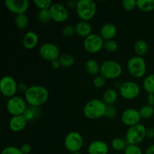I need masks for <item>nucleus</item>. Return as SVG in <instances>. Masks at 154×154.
I'll return each mask as SVG.
<instances>
[{
	"instance_id": "f257e3e1",
	"label": "nucleus",
	"mask_w": 154,
	"mask_h": 154,
	"mask_svg": "<svg viewBox=\"0 0 154 154\" xmlns=\"http://www.w3.org/2000/svg\"><path fill=\"white\" fill-rule=\"evenodd\" d=\"M49 98L48 90L39 85L31 86L25 93L26 102L32 107L38 108L45 104Z\"/></svg>"
},
{
	"instance_id": "f03ea898",
	"label": "nucleus",
	"mask_w": 154,
	"mask_h": 154,
	"mask_svg": "<svg viewBox=\"0 0 154 154\" xmlns=\"http://www.w3.org/2000/svg\"><path fill=\"white\" fill-rule=\"evenodd\" d=\"M107 105L101 99H94L87 102L84 108V114L91 120L99 119L103 117L106 111Z\"/></svg>"
},
{
	"instance_id": "7ed1b4c3",
	"label": "nucleus",
	"mask_w": 154,
	"mask_h": 154,
	"mask_svg": "<svg viewBox=\"0 0 154 154\" xmlns=\"http://www.w3.org/2000/svg\"><path fill=\"white\" fill-rule=\"evenodd\" d=\"M76 11L83 21L90 20L96 13V4L93 0H79L77 3Z\"/></svg>"
},
{
	"instance_id": "20e7f679",
	"label": "nucleus",
	"mask_w": 154,
	"mask_h": 154,
	"mask_svg": "<svg viewBox=\"0 0 154 154\" xmlns=\"http://www.w3.org/2000/svg\"><path fill=\"white\" fill-rule=\"evenodd\" d=\"M147 136V129L144 125L138 123L130 126L126 134V142L129 144L137 145L141 143Z\"/></svg>"
},
{
	"instance_id": "39448f33",
	"label": "nucleus",
	"mask_w": 154,
	"mask_h": 154,
	"mask_svg": "<svg viewBox=\"0 0 154 154\" xmlns=\"http://www.w3.org/2000/svg\"><path fill=\"white\" fill-rule=\"evenodd\" d=\"M122 66L117 62L114 60H107L105 61L100 67V73L105 79H115L121 75Z\"/></svg>"
},
{
	"instance_id": "423d86ee",
	"label": "nucleus",
	"mask_w": 154,
	"mask_h": 154,
	"mask_svg": "<svg viewBox=\"0 0 154 154\" xmlns=\"http://www.w3.org/2000/svg\"><path fill=\"white\" fill-rule=\"evenodd\" d=\"M127 69L129 74L136 78H141L146 72V62L142 57L135 56L129 60L127 63Z\"/></svg>"
},
{
	"instance_id": "0eeeda50",
	"label": "nucleus",
	"mask_w": 154,
	"mask_h": 154,
	"mask_svg": "<svg viewBox=\"0 0 154 154\" xmlns=\"http://www.w3.org/2000/svg\"><path fill=\"white\" fill-rule=\"evenodd\" d=\"M7 110L12 116L23 115L26 111V101L20 96H13L8 101Z\"/></svg>"
},
{
	"instance_id": "6e6552de",
	"label": "nucleus",
	"mask_w": 154,
	"mask_h": 154,
	"mask_svg": "<svg viewBox=\"0 0 154 154\" xmlns=\"http://www.w3.org/2000/svg\"><path fill=\"white\" fill-rule=\"evenodd\" d=\"M64 144L69 151L72 153L78 152L81 150L84 144V139L82 135L78 132H69L65 138Z\"/></svg>"
},
{
	"instance_id": "1a4fd4ad",
	"label": "nucleus",
	"mask_w": 154,
	"mask_h": 154,
	"mask_svg": "<svg viewBox=\"0 0 154 154\" xmlns=\"http://www.w3.org/2000/svg\"><path fill=\"white\" fill-rule=\"evenodd\" d=\"M39 54L41 57L47 61L52 63L60 57V49L54 43L47 42L43 44L39 48Z\"/></svg>"
},
{
	"instance_id": "9d476101",
	"label": "nucleus",
	"mask_w": 154,
	"mask_h": 154,
	"mask_svg": "<svg viewBox=\"0 0 154 154\" xmlns=\"http://www.w3.org/2000/svg\"><path fill=\"white\" fill-rule=\"evenodd\" d=\"M0 90L3 96L11 98L18 90V84L11 76H5L0 81Z\"/></svg>"
},
{
	"instance_id": "9b49d317",
	"label": "nucleus",
	"mask_w": 154,
	"mask_h": 154,
	"mask_svg": "<svg viewBox=\"0 0 154 154\" xmlns=\"http://www.w3.org/2000/svg\"><path fill=\"white\" fill-rule=\"evenodd\" d=\"M103 38L100 35L92 33L89 36L84 38V46L86 51L90 53H97L102 50L104 47Z\"/></svg>"
},
{
	"instance_id": "f8f14e48",
	"label": "nucleus",
	"mask_w": 154,
	"mask_h": 154,
	"mask_svg": "<svg viewBox=\"0 0 154 154\" xmlns=\"http://www.w3.org/2000/svg\"><path fill=\"white\" fill-rule=\"evenodd\" d=\"M120 93L123 99L132 100L138 96L140 93V87L135 82L127 81L120 85Z\"/></svg>"
},
{
	"instance_id": "ddd939ff",
	"label": "nucleus",
	"mask_w": 154,
	"mask_h": 154,
	"mask_svg": "<svg viewBox=\"0 0 154 154\" xmlns=\"http://www.w3.org/2000/svg\"><path fill=\"white\" fill-rule=\"evenodd\" d=\"M51 19L58 23H63L69 17L67 8L60 3H53L49 9Z\"/></svg>"
},
{
	"instance_id": "4468645a",
	"label": "nucleus",
	"mask_w": 154,
	"mask_h": 154,
	"mask_svg": "<svg viewBox=\"0 0 154 154\" xmlns=\"http://www.w3.org/2000/svg\"><path fill=\"white\" fill-rule=\"evenodd\" d=\"M5 5L11 12L17 15L25 14L29 8L27 0H5Z\"/></svg>"
},
{
	"instance_id": "2eb2a0df",
	"label": "nucleus",
	"mask_w": 154,
	"mask_h": 154,
	"mask_svg": "<svg viewBox=\"0 0 154 154\" xmlns=\"http://www.w3.org/2000/svg\"><path fill=\"white\" fill-rule=\"evenodd\" d=\"M121 119L125 125L132 126L138 124L141 117L139 111L135 108H127L122 114Z\"/></svg>"
},
{
	"instance_id": "dca6fc26",
	"label": "nucleus",
	"mask_w": 154,
	"mask_h": 154,
	"mask_svg": "<svg viewBox=\"0 0 154 154\" xmlns=\"http://www.w3.org/2000/svg\"><path fill=\"white\" fill-rule=\"evenodd\" d=\"M26 122L27 120L24 115L12 116L9 121V128L13 132H20L25 128Z\"/></svg>"
},
{
	"instance_id": "f3484780",
	"label": "nucleus",
	"mask_w": 154,
	"mask_h": 154,
	"mask_svg": "<svg viewBox=\"0 0 154 154\" xmlns=\"http://www.w3.org/2000/svg\"><path fill=\"white\" fill-rule=\"evenodd\" d=\"M87 151L89 154H108V146L102 141H94L88 146Z\"/></svg>"
},
{
	"instance_id": "a211bd4d",
	"label": "nucleus",
	"mask_w": 154,
	"mask_h": 154,
	"mask_svg": "<svg viewBox=\"0 0 154 154\" xmlns=\"http://www.w3.org/2000/svg\"><path fill=\"white\" fill-rule=\"evenodd\" d=\"M38 42V36L35 32L29 31L26 33L23 39V45L24 48L28 50H32L35 48Z\"/></svg>"
},
{
	"instance_id": "6ab92c4d",
	"label": "nucleus",
	"mask_w": 154,
	"mask_h": 154,
	"mask_svg": "<svg viewBox=\"0 0 154 154\" xmlns=\"http://www.w3.org/2000/svg\"><path fill=\"white\" fill-rule=\"evenodd\" d=\"M117 34V28L112 23H105L100 29V36L106 41L111 40Z\"/></svg>"
},
{
	"instance_id": "aec40b11",
	"label": "nucleus",
	"mask_w": 154,
	"mask_h": 154,
	"mask_svg": "<svg viewBox=\"0 0 154 154\" xmlns=\"http://www.w3.org/2000/svg\"><path fill=\"white\" fill-rule=\"evenodd\" d=\"M76 33L81 37L87 38L92 34V26L87 21H83L78 23L75 26Z\"/></svg>"
},
{
	"instance_id": "412c9836",
	"label": "nucleus",
	"mask_w": 154,
	"mask_h": 154,
	"mask_svg": "<svg viewBox=\"0 0 154 154\" xmlns=\"http://www.w3.org/2000/svg\"><path fill=\"white\" fill-rule=\"evenodd\" d=\"M118 94L117 92L114 89L110 88L108 89L103 93V102L106 104L107 105H113L115 102L117 101Z\"/></svg>"
},
{
	"instance_id": "4be33fe9",
	"label": "nucleus",
	"mask_w": 154,
	"mask_h": 154,
	"mask_svg": "<svg viewBox=\"0 0 154 154\" xmlns=\"http://www.w3.org/2000/svg\"><path fill=\"white\" fill-rule=\"evenodd\" d=\"M100 67L101 66H99V63L95 60H92V59L87 60L84 66L86 72L92 75H96L98 73H99Z\"/></svg>"
},
{
	"instance_id": "5701e85b",
	"label": "nucleus",
	"mask_w": 154,
	"mask_h": 154,
	"mask_svg": "<svg viewBox=\"0 0 154 154\" xmlns=\"http://www.w3.org/2000/svg\"><path fill=\"white\" fill-rule=\"evenodd\" d=\"M137 7L144 12H150L154 10V0H138Z\"/></svg>"
},
{
	"instance_id": "b1692460",
	"label": "nucleus",
	"mask_w": 154,
	"mask_h": 154,
	"mask_svg": "<svg viewBox=\"0 0 154 154\" xmlns=\"http://www.w3.org/2000/svg\"><path fill=\"white\" fill-rule=\"evenodd\" d=\"M134 49H135V52L137 54V56L142 57L147 53V49H148V45L145 41L138 40L135 42Z\"/></svg>"
},
{
	"instance_id": "393cba45",
	"label": "nucleus",
	"mask_w": 154,
	"mask_h": 154,
	"mask_svg": "<svg viewBox=\"0 0 154 154\" xmlns=\"http://www.w3.org/2000/svg\"><path fill=\"white\" fill-rule=\"evenodd\" d=\"M61 66L64 68H70L75 64V58L71 54H62L59 57Z\"/></svg>"
},
{
	"instance_id": "a878e982",
	"label": "nucleus",
	"mask_w": 154,
	"mask_h": 154,
	"mask_svg": "<svg viewBox=\"0 0 154 154\" xmlns=\"http://www.w3.org/2000/svg\"><path fill=\"white\" fill-rule=\"evenodd\" d=\"M143 87L148 94L154 93V74H151L144 78L143 81Z\"/></svg>"
},
{
	"instance_id": "bb28decb",
	"label": "nucleus",
	"mask_w": 154,
	"mask_h": 154,
	"mask_svg": "<svg viewBox=\"0 0 154 154\" xmlns=\"http://www.w3.org/2000/svg\"><path fill=\"white\" fill-rule=\"evenodd\" d=\"M15 24L19 29H25L29 25V18L25 14L17 15L15 17Z\"/></svg>"
},
{
	"instance_id": "cd10ccee",
	"label": "nucleus",
	"mask_w": 154,
	"mask_h": 154,
	"mask_svg": "<svg viewBox=\"0 0 154 154\" xmlns=\"http://www.w3.org/2000/svg\"><path fill=\"white\" fill-rule=\"evenodd\" d=\"M140 115L143 119H150L154 114V108L153 106L150 105H144L141 107V109L139 110Z\"/></svg>"
},
{
	"instance_id": "c85d7f7f",
	"label": "nucleus",
	"mask_w": 154,
	"mask_h": 154,
	"mask_svg": "<svg viewBox=\"0 0 154 154\" xmlns=\"http://www.w3.org/2000/svg\"><path fill=\"white\" fill-rule=\"evenodd\" d=\"M126 143L123 141V139L120 138H115L111 141V147L114 150L117 151H120V150H125V149L127 147Z\"/></svg>"
},
{
	"instance_id": "c756f323",
	"label": "nucleus",
	"mask_w": 154,
	"mask_h": 154,
	"mask_svg": "<svg viewBox=\"0 0 154 154\" xmlns=\"http://www.w3.org/2000/svg\"><path fill=\"white\" fill-rule=\"evenodd\" d=\"M38 19L42 23H46L49 22L51 19V13H50L49 9L47 10H39L38 12Z\"/></svg>"
},
{
	"instance_id": "7c9ffc66",
	"label": "nucleus",
	"mask_w": 154,
	"mask_h": 154,
	"mask_svg": "<svg viewBox=\"0 0 154 154\" xmlns=\"http://www.w3.org/2000/svg\"><path fill=\"white\" fill-rule=\"evenodd\" d=\"M34 4L39 8V10H47L50 9L53 2L51 0H34Z\"/></svg>"
},
{
	"instance_id": "2f4dec72",
	"label": "nucleus",
	"mask_w": 154,
	"mask_h": 154,
	"mask_svg": "<svg viewBox=\"0 0 154 154\" xmlns=\"http://www.w3.org/2000/svg\"><path fill=\"white\" fill-rule=\"evenodd\" d=\"M104 48L108 52H114L118 48V45H117V42L111 39V40L105 41L104 43Z\"/></svg>"
},
{
	"instance_id": "473e14b6",
	"label": "nucleus",
	"mask_w": 154,
	"mask_h": 154,
	"mask_svg": "<svg viewBox=\"0 0 154 154\" xmlns=\"http://www.w3.org/2000/svg\"><path fill=\"white\" fill-rule=\"evenodd\" d=\"M124 154H143L141 149L138 145L128 144L124 150Z\"/></svg>"
},
{
	"instance_id": "72a5a7b5",
	"label": "nucleus",
	"mask_w": 154,
	"mask_h": 154,
	"mask_svg": "<svg viewBox=\"0 0 154 154\" xmlns=\"http://www.w3.org/2000/svg\"><path fill=\"white\" fill-rule=\"evenodd\" d=\"M123 7L127 11H131L137 7V1L135 0H123Z\"/></svg>"
},
{
	"instance_id": "f704fd0d",
	"label": "nucleus",
	"mask_w": 154,
	"mask_h": 154,
	"mask_svg": "<svg viewBox=\"0 0 154 154\" xmlns=\"http://www.w3.org/2000/svg\"><path fill=\"white\" fill-rule=\"evenodd\" d=\"M105 83H106V79L104 78L102 75H99L96 76L93 80V84L96 88H101L105 86Z\"/></svg>"
},
{
	"instance_id": "c9c22d12",
	"label": "nucleus",
	"mask_w": 154,
	"mask_h": 154,
	"mask_svg": "<svg viewBox=\"0 0 154 154\" xmlns=\"http://www.w3.org/2000/svg\"><path fill=\"white\" fill-rule=\"evenodd\" d=\"M63 34L66 37H72V35H74L76 31H75V28L72 26H66L63 28Z\"/></svg>"
},
{
	"instance_id": "e433bc0d",
	"label": "nucleus",
	"mask_w": 154,
	"mask_h": 154,
	"mask_svg": "<svg viewBox=\"0 0 154 154\" xmlns=\"http://www.w3.org/2000/svg\"><path fill=\"white\" fill-rule=\"evenodd\" d=\"M1 154H23L21 153L20 149L17 148L16 147H12V146H9V147H5L3 149L2 151Z\"/></svg>"
},
{
	"instance_id": "4c0bfd02",
	"label": "nucleus",
	"mask_w": 154,
	"mask_h": 154,
	"mask_svg": "<svg viewBox=\"0 0 154 154\" xmlns=\"http://www.w3.org/2000/svg\"><path fill=\"white\" fill-rule=\"evenodd\" d=\"M116 114H117V111H116L115 108L113 105H107L105 117L113 119L116 117Z\"/></svg>"
},
{
	"instance_id": "58836bf2",
	"label": "nucleus",
	"mask_w": 154,
	"mask_h": 154,
	"mask_svg": "<svg viewBox=\"0 0 154 154\" xmlns=\"http://www.w3.org/2000/svg\"><path fill=\"white\" fill-rule=\"evenodd\" d=\"M20 151L23 154H29L30 152H31V147H30L29 144H23L22 146L20 147Z\"/></svg>"
},
{
	"instance_id": "ea45409f",
	"label": "nucleus",
	"mask_w": 154,
	"mask_h": 154,
	"mask_svg": "<svg viewBox=\"0 0 154 154\" xmlns=\"http://www.w3.org/2000/svg\"><path fill=\"white\" fill-rule=\"evenodd\" d=\"M28 89L29 87L26 84H24V83H20V84H18V91L20 92V93L25 94L27 92V90H28Z\"/></svg>"
},
{
	"instance_id": "a19ab883",
	"label": "nucleus",
	"mask_w": 154,
	"mask_h": 154,
	"mask_svg": "<svg viewBox=\"0 0 154 154\" xmlns=\"http://www.w3.org/2000/svg\"><path fill=\"white\" fill-rule=\"evenodd\" d=\"M77 3H78V2H75L74 0H69V1L66 2V5H67V7L71 8H76Z\"/></svg>"
},
{
	"instance_id": "79ce46f5",
	"label": "nucleus",
	"mask_w": 154,
	"mask_h": 154,
	"mask_svg": "<svg viewBox=\"0 0 154 154\" xmlns=\"http://www.w3.org/2000/svg\"><path fill=\"white\" fill-rule=\"evenodd\" d=\"M147 102L148 105L153 106L154 105V93H150L147 96Z\"/></svg>"
},
{
	"instance_id": "37998d69",
	"label": "nucleus",
	"mask_w": 154,
	"mask_h": 154,
	"mask_svg": "<svg viewBox=\"0 0 154 154\" xmlns=\"http://www.w3.org/2000/svg\"><path fill=\"white\" fill-rule=\"evenodd\" d=\"M51 64H52V67L54 68V69H58L61 66V63H60L59 59L58 60H54V61H53L52 63H51Z\"/></svg>"
},
{
	"instance_id": "c03bdc74",
	"label": "nucleus",
	"mask_w": 154,
	"mask_h": 154,
	"mask_svg": "<svg viewBox=\"0 0 154 154\" xmlns=\"http://www.w3.org/2000/svg\"><path fill=\"white\" fill-rule=\"evenodd\" d=\"M147 136L150 138H154V128H149L147 129Z\"/></svg>"
},
{
	"instance_id": "a18cd8bd",
	"label": "nucleus",
	"mask_w": 154,
	"mask_h": 154,
	"mask_svg": "<svg viewBox=\"0 0 154 154\" xmlns=\"http://www.w3.org/2000/svg\"><path fill=\"white\" fill-rule=\"evenodd\" d=\"M145 154H154V145H151L147 147Z\"/></svg>"
},
{
	"instance_id": "49530a36",
	"label": "nucleus",
	"mask_w": 154,
	"mask_h": 154,
	"mask_svg": "<svg viewBox=\"0 0 154 154\" xmlns=\"http://www.w3.org/2000/svg\"><path fill=\"white\" fill-rule=\"evenodd\" d=\"M72 154H81V153H80L79 151H78V152H74V153H72Z\"/></svg>"
}]
</instances>
